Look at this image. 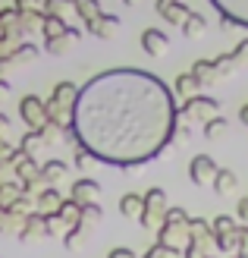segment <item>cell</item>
Masks as SVG:
<instances>
[{
  "label": "cell",
  "mask_w": 248,
  "mask_h": 258,
  "mask_svg": "<svg viewBox=\"0 0 248 258\" xmlns=\"http://www.w3.org/2000/svg\"><path fill=\"white\" fill-rule=\"evenodd\" d=\"M22 120L29 123L35 133L38 129H44V123H47V110H44V101L41 98H35V95H29V98H22Z\"/></svg>",
  "instance_id": "3"
},
{
  "label": "cell",
  "mask_w": 248,
  "mask_h": 258,
  "mask_svg": "<svg viewBox=\"0 0 248 258\" xmlns=\"http://www.w3.org/2000/svg\"><path fill=\"white\" fill-rule=\"evenodd\" d=\"M141 47H145V54H151V57H163L167 47H170V38L160 29H145L141 32Z\"/></svg>",
  "instance_id": "6"
},
{
  "label": "cell",
  "mask_w": 248,
  "mask_h": 258,
  "mask_svg": "<svg viewBox=\"0 0 248 258\" xmlns=\"http://www.w3.org/2000/svg\"><path fill=\"white\" fill-rule=\"evenodd\" d=\"M179 113H189V117H195V120H214L217 113H220V104L214 98H198V95H192L189 101H186V107H182Z\"/></svg>",
  "instance_id": "2"
},
{
  "label": "cell",
  "mask_w": 248,
  "mask_h": 258,
  "mask_svg": "<svg viewBox=\"0 0 248 258\" xmlns=\"http://www.w3.org/2000/svg\"><path fill=\"white\" fill-rule=\"evenodd\" d=\"M66 176V164L63 161H47L41 167V179H47V183H57V179Z\"/></svg>",
  "instance_id": "15"
},
{
  "label": "cell",
  "mask_w": 248,
  "mask_h": 258,
  "mask_svg": "<svg viewBox=\"0 0 248 258\" xmlns=\"http://www.w3.org/2000/svg\"><path fill=\"white\" fill-rule=\"evenodd\" d=\"M95 164H98L95 154L85 151V148H79V154H75V167H79V170H95Z\"/></svg>",
  "instance_id": "20"
},
{
  "label": "cell",
  "mask_w": 248,
  "mask_h": 258,
  "mask_svg": "<svg viewBox=\"0 0 248 258\" xmlns=\"http://www.w3.org/2000/svg\"><path fill=\"white\" fill-rule=\"evenodd\" d=\"M72 0H44V13L47 16H60L63 19V10H66Z\"/></svg>",
  "instance_id": "21"
},
{
  "label": "cell",
  "mask_w": 248,
  "mask_h": 258,
  "mask_svg": "<svg viewBox=\"0 0 248 258\" xmlns=\"http://www.w3.org/2000/svg\"><path fill=\"white\" fill-rule=\"evenodd\" d=\"M107 258H135V252H132V249H126V246H116V249H110Z\"/></svg>",
  "instance_id": "24"
},
{
  "label": "cell",
  "mask_w": 248,
  "mask_h": 258,
  "mask_svg": "<svg viewBox=\"0 0 248 258\" xmlns=\"http://www.w3.org/2000/svg\"><path fill=\"white\" fill-rule=\"evenodd\" d=\"M35 57H38V47H35V44H22L16 54L10 57V63H29V60H35Z\"/></svg>",
  "instance_id": "19"
},
{
  "label": "cell",
  "mask_w": 248,
  "mask_h": 258,
  "mask_svg": "<svg viewBox=\"0 0 248 258\" xmlns=\"http://www.w3.org/2000/svg\"><path fill=\"white\" fill-rule=\"evenodd\" d=\"M176 117L173 95L154 73L110 70L79 92L75 139L104 164L135 167L160 154Z\"/></svg>",
  "instance_id": "1"
},
{
  "label": "cell",
  "mask_w": 248,
  "mask_h": 258,
  "mask_svg": "<svg viewBox=\"0 0 248 258\" xmlns=\"http://www.w3.org/2000/svg\"><path fill=\"white\" fill-rule=\"evenodd\" d=\"M232 60H236V63L248 60V38H245V41H239V44H236V50H232Z\"/></svg>",
  "instance_id": "23"
},
{
  "label": "cell",
  "mask_w": 248,
  "mask_h": 258,
  "mask_svg": "<svg viewBox=\"0 0 248 258\" xmlns=\"http://www.w3.org/2000/svg\"><path fill=\"white\" fill-rule=\"evenodd\" d=\"M236 186H239V179H236V173L232 170H217L214 173V189L220 192V196H229V192H236Z\"/></svg>",
  "instance_id": "10"
},
{
  "label": "cell",
  "mask_w": 248,
  "mask_h": 258,
  "mask_svg": "<svg viewBox=\"0 0 248 258\" xmlns=\"http://www.w3.org/2000/svg\"><path fill=\"white\" fill-rule=\"evenodd\" d=\"M192 76H195V82H217V73H214V63L211 60H198L192 67Z\"/></svg>",
  "instance_id": "14"
},
{
  "label": "cell",
  "mask_w": 248,
  "mask_h": 258,
  "mask_svg": "<svg viewBox=\"0 0 248 258\" xmlns=\"http://www.w3.org/2000/svg\"><path fill=\"white\" fill-rule=\"evenodd\" d=\"M101 199V186L95 179H79V183L72 186V202L75 205H95Z\"/></svg>",
  "instance_id": "7"
},
{
  "label": "cell",
  "mask_w": 248,
  "mask_h": 258,
  "mask_svg": "<svg viewBox=\"0 0 248 258\" xmlns=\"http://www.w3.org/2000/svg\"><path fill=\"white\" fill-rule=\"evenodd\" d=\"M120 211L126 214V217H141V211H145V199L141 196H135V192H129V196H123L120 199Z\"/></svg>",
  "instance_id": "11"
},
{
  "label": "cell",
  "mask_w": 248,
  "mask_h": 258,
  "mask_svg": "<svg viewBox=\"0 0 248 258\" xmlns=\"http://www.w3.org/2000/svg\"><path fill=\"white\" fill-rule=\"evenodd\" d=\"M220 16L232 19L236 25H248V0H211Z\"/></svg>",
  "instance_id": "4"
},
{
  "label": "cell",
  "mask_w": 248,
  "mask_h": 258,
  "mask_svg": "<svg viewBox=\"0 0 248 258\" xmlns=\"http://www.w3.org/2000/svg\"><path fill=\"white\" fill-rule=\"evenodd\" d=\"M98 4H101V0H75L72 7H75V13L85 19V25H91V22L101 16V7H98Z\"/></svg>",
  "instance_id": "13"
},
{
  "label": "cell",
  "mask_w": 248,
  "mask_h": 258,
  "mask_svg": "<svg viewBox=\"0 0 248 258\" xmlns=\"http://www.w3.org/2000/svg\"><path fill=\"white\" fill-rule=\"evenodd\" d=\"M116 29H120V19H116V16H107V13H101V16L88 25V32L98 35V38H113Z\"/></svg>",
  "instance_id": "8"
},
{
  "label": "cell",
  "mask_w": 248,
  "mask_h": 258,
  "mask_svg": "<svg viewBox=\"0 0 248 258\" xmlns=\"http://www.w3.org/2000/svg\"><path fill=\"white\" fill-rule=\"evenodd\" d=\"M226 129H229V123H226L223 117H214V120H207V129H204V139H211V142H217V139H223V136H226Z\"/></svg>",
  "instance_id": "16"
},
{
  "label": "cell",
  "mask_w": 248,
  "mask_h": 258,
  "mask_svg": "<svg viewBox=\"0 0 248 258\" xmlns=\"http://www.w3.org/2000/svg\"><path fill=\"white\" fill-rule=\"evenodd\" d=\"M176 92H179V95H192V92H198V82H195V76H192V73L176 76Z\"/></svg>",
  "instance_id": "17"
},
{
  "label": "cell",
  "mask_w": 248,
  "mask_h": 258,
  "mask_svg": "<svg viewBox=\"0 0 248 258\" xmlns=\"http://www.w3.org/2000/svg\"><path fill=\"white\" fill-rule=\"evenodd\" d=\"M217 173V164L207 158V154H195L192 164H189V176H192V183L195 186H204V183H211Z\"/></svg>",
  "instance_id": "5"
},
{
  "label": "cell",
  "mask_w": 248,
  "mask_h": 258,
  "mask_svg": "<svg viewBox=\"0 0 248 258\" xmlns=\"http://www.w3.org/2000/svg\"><path fill=\"white\" fill-rule=\"evenodd\" d=\"M157 13L167 19V22H186V16H189V7H182L179 0H163V4H157Z\"/></svg>",
  "instance_id": "9"
},
{
  "label": "cell",
  "mask_w": 248,
  "mask_h": 258,
  "mask_svg": "<svg viewBox=\"0 0 248 258\" xmlns=\"http://www.w3.org/2000/svg\"><path fill=\"white\" fill-rule=\"evenodd\" d=\"M157 4H163V0H157Z\"/></svg>",
  "instance_id": "26"
},
{
  "label": "cell",
  "mask_w": 248,
  "mask_h": 258,
  "mask_svg": "<svg viewBox=\"0 0 248 258\" xmlns=\"http://www.w3.org/2000/svg\"><path fill=\"white\" fill-rule=\"evenodd\" d=\"M126 4H132V0H126Z\"/></svg>",
  "instance_id": "25"
},
{
  "label": "cell",
  "mask_w": 248,
  "mask_h": 258,
  "mask_svg": "<svg viewBox=\"0 0 248 258\" xmlns=\"http://www.w3.org/2000/svg\"><path fill=\"white\" fill-rule=\"evenodd\" d=\"M204 29H207V22H204L201 13H189L186 22H182V32H186V38H201Z\"/></svg>",
  "instance_id": "12"
},
{
  "label": "cell",
  "mask_w": 248,
  "mask_h": 258,
  "mask_svg": "<svg viewBox=\"0 0 248 258\" xmlns=\"http://www.w3.org/2000/svg\"><path fill=\"white\" fill-rule=\"evenodd\" d=\"M13 4H16V13H38L41 0H13Z\"/></svg>",
  "instance_id": "22"
},
{
  "label": "cell",
  "mask_w": 248,
  "mask_h": 258,
  "mask_svg": "<svg viewBox=\"0 0 248 258\" xmlns=\"http://www.w3.org/2000/svg\"><path fill=\"white\" fill-rule=\"evenodd\" d=\"M38 205H41V211H50V214H54V211L60 208V196H57L54 189H44L41 199H38Z\"/></svg>",
  "instance_id": "18"
}]
</instances>
